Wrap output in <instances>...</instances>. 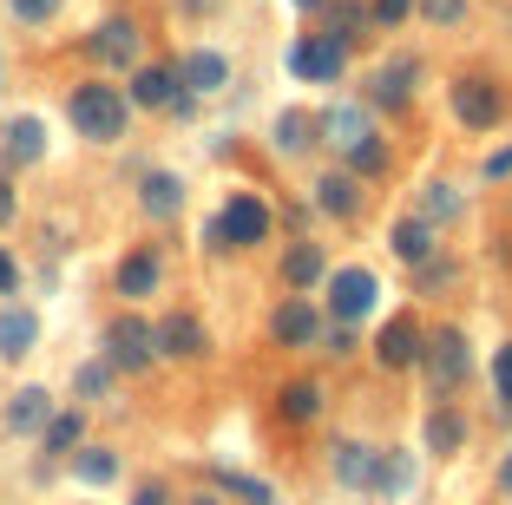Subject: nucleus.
<instances>
[{
  "label": "nucleus",
  "mask_w": 512,
  "mask_h": 505,
  "mask_svg": "<svg viewBox=\"0 0 512 505\" xmlns=\"http://www.w3.org/2000/svg\"><path fill=\"white\" fill-rule=\"evenodd\" d=\"M73 125H79V138L112 145V138H125V99L112 86H79L73 92Z\"/></svg>",
  "instance_id": "1"
},
{
  "label": "nucleus",
  "mask_w": 512,
  "mask_h": 505,
  "mask_svg": "<svg viewBox=\"0 0 512 505\" xmlns=\"http://www.w3.org/2000/svg\"><path fill=\"white\" fill-rule=\"evenodd\" d=\"M263 237H270V210L256 204L250 191H243V197H230V204H224V217L211 223V243H217V250H243V243H263Z\"/></svg>",
  "instance_id": "2"
},
{
  "label": "nucleus",
  "mask_w": 512,
  "mask_h": 505,
  "mask_svg": "<svg viewBox=\"0 0 512 505\" xmlns=\"http://www.w3.org/2000/svg\"><path fill=\"white\" fill-rule=\"evenodd\" d=\"M289 73H296V79H335V73H342V33L302 40L296 53H289Z\"/></svg>",
  "instance_id": "3"
},
{
  "label": "nucleus",
  "mask_w": 512,
  "mask_h": 505,
  "mask_svg": "<svg viewBox=\"0 0 512 505\" xmlns=\"http://www.w3.org/2000/svg\"><path fill=\"white\" fill-rule=\"evenodd\" d=\"M375 276H368V269H342V276H335L329 283V302H335V315H342V322H362L368 309H375Z\"/></svg>",
  "instance_id": "4"
},
{
  "label": "nucleus",
  "mask_w": 512,
  "mask_h": 505,
  "mask_svg": "<svg viewBox=\"0 0 512 505\" xmlns=\"http://www.w3.org/2000/svg\"><path fill=\"white\" fill-rule=\"evenodd\" d=\"M453 112H460L473 132L499 125V86H493V79H460V92H453Z\"/></svg>",
  "instance_id": "5"
},
{
  "label": "nucleus",
  "mask_w": 512,
  "mask_h": 505,
  "mask_svg": "<svg viewBox=\"0 0 512 505\" xmlns=\"http://www.w3.org/2000/svg\"><path fill=\"white\" fill-rule=\"evenodd\" d=\"M106 342H112V361H119V368H145L151 348H158L151 342V322H138V315H119Z\"/></svg>",
  "instance_id": "6"
},
{
  "label": "nucleus",
  "mask_w": 512,
  "mask_h": 505,
  "mask_svg": "<svg viewBox=\"0 0 512 505\" xmlns=\"http://www.w3.org/2000/svg\"><path fill=\"white\" fill-rule=\"evenodd\" d=\"M322 335V315L309 309V302H283V309H276V342L283 348H309Z\"/></svg>",
  "instance_id": "7"
},
{
  "label": "nucleus",
  "mask_w": 512,
  "mask_h": 505,
  "mask_svg": "<svg viewBox=\"0 0 512 505\" xmlns=\"http://www.w3.org/2000/svg\"><path fill=\"white\" fill-rule=\"evenodd\" d=\"M427 368H434L440 387H453L460 374H467V335H460V328H440V335H434V355H427Z\"/></svg>",
  "instance_id": "8"
},
{
  "label": "nucleus",
  "mask_w": 512,
  "mask_h": 505,
  "mask_svg": "<svg viewBox=\"0 0 512 505\" xmlns=\"http://www.w3.org/2000/svg\"><path fill=\"white\" fill-rule=\"evenodd\" d=\"M158 348H165L171 361L204 355V328H197V315H165V328H158Z\"/></svg>",
  "instance_id": "9"
},
{
  "label": "nucleus",
  "mask_w": 512,
  "mask_h": 505,
  "mask_svg": "<svg viewBox=\"0 0 512 505\" xmlns=\"http://www.w3.org/2000/svg\"><path fill=\"white\" fill-rule=\"evenodd\" d=\"M381 361H388V368H407V361H421V328L407 322V315L381 328Z\"/></svg>",
  "instance_id": "10"
},
{
  "label": "nucleus",
  "mask_w": 512,
  "mask_h": 505,
  "mask_svg": "<svg viewBox=\"0 0 512 505\" xmlns=\"http://www.w3.org/2000/svg\"><path fill=\"white\" fill-rule=\"evenodd\" d=\"M33 335H40V322H33V309H0V355L20 361L33 348Z\"/></svg>",
  "instance_id": "11"
},
{
  "label": "nucleus",
  "mask_w": 512,
  "mask_h": 505,
  "mask_svg": "<svg viewBox=\"0 0 512 505\" xmlns=\"http://www.w3.org/2000/svg\"><path fill=\"white\" fill-rule=\"evenodd\" d=\"M151 289H158V256H151V250H132V256H125V263H119V296H151Z\"/></svg>",
  "instance_id": "12"
},
{
  "label": "nucleus",
  "mask_w": 512,
  "mask_h": 505,
  "mask_svg": "<svg viewBox=\"0 0 512 505\" xmlns=\"http://www.w3.org/2000/svg\"><path fill=\"white\" fill-rule=\"evenodd\" d=\"M132 99H138V105H178V79H171L165 66H138Z\"/></svg>",
  "instance_id": "13"
},
{
  "label": "nucleus",
  "mask_w": 512,
  "mask_h": 505,
  "mask_svg": "<svg viewBox=\"0 0 512 505\" xmlns=\"http://www.w3.org/2000/svg\"><path fill=\"white\" fill-rule=\"evenodd\" d=\"M224 79H230L224 53H191V60H184V86H191V92H217Z\"/></svg>",
  "instance_id": "14"
},
{
  "label": "nucleus",
  "mask_w": 512,
  "mask_h": 505,
  "mask_svg": "<svg viewBox=\"0 0 512 505\" xmlns=\"http://www.w3.org/2000/svg\"><path fill=\"white\" fill-rule=\"evenodd\" d=\"M99 60H112V66H125V60H138V33H132V20H112L106 33H99Z\"/></svg>",
  "instance_id": "15"
},
{
  "label": "nucleus",
  "mask_w": 512,
  "mask_h": 505,
  "mask_svg": "<svg viewBox=\"0 0 512 505\" xmlns=\"http://www.w3.org/2000/svg\"><path fill=\"white\" fill-rule=\"evenodd\" d=\"M460 440H467V420L453 414V407H434V414H427V446H434V453H453Z\"/></svg>",
  "instance_id": "16"
},
{
  "label": "nucleus",
  "mask_w": 512,
  "mask_h": 505,
  "mask_svg": "<svg viewBox=\"0 0 512 505\" xmlns=\"http://www.w3.org/2000/svg\"><path fill=\"white\" fill-rule=\"evenodd\" d=\"M283 283H289V289H316V283H322V256L309 250V243L283 256Z\"/></svg>",
  "instance_id": "17"
},
{
  "label": "nucleus",
  "mask_w": 512,
  "mask_h": 505,
  "mask_svg": "<svg viewBox=\"0 0 512 505\" xmlns=\"http://www.w3.org/2000/svg\"><path fill=\"white\" fill-rule=\"evenodd\" d=\"M322 414V387L316 381H289L283 387V420H316Z\"/></svg>",
  "instance_id": "18"
},
{
  "label": "nucleus",
  "mask_w": 512,
  "mask_h": 505,
  "mask_svg": "<svg viewBox=\"0 0 512 505\" xmlns=\"http://www.w3.org/2000/svg\"><path fill=\"white\" fill-rule=\"evenodd\" d=\"M178 204H184V184L171 178V171H158V178H145V210H151V217H171Z\"/></svg>",
  "instance_id": "19"
},
{
  "label": "nucleus",
  "mask_w": 512,
  "mask_h": 505,
  "mask_svg": "<svg viewBox=\"0 0 512 505\" xmlns=\"http://www.w3.org/2000/svg\"><path fill=\"white\" fill-rule=\"evenodd\" d=\"M40 119H14V125H7V151H14V158L20 164H27V158H40Z\"/></svg>",
  "instance_id": "20"
},
{
  "label": "nucleus",
  "mask_w": 512,
  "mask_h": 505,
  "mask_svg": "<svg viewBox=\"0 0 512 505\" xmlns=\"http://www.w3.org/2000/svg\"><path fill=\"white\" fill-rule=\"evenodd\" d=\"M427 250H434V243H427V223L407 217L401 230H394V256H407V263H427Z\"/></svg>",
  "instance_id": "21"
},
{
  "label": "nucleus",
  "mask_w": 512,
  "mask_h": 505,
  "mask_svg": "<svg viewBox=\"0 0 512 505\" xmlns=\"http://www.w3.org/2000/svg\"><path fill=\"white\" fill-rule=\"evenodd\" d=\"M7 420H14L20 433L46 427V394H40V387H27V394H14V414H7Z\"/></svg>",
  "instance_id": "22"
},
{
  "label": "nucleus",
  "mask_w": 512,
  "mask_h": 505,
  "mask_svg": "<svg viewBox=\"0 0 512 505\" xmlns=\"http://www.w3.org/2000/svg\"><path fill=\"white\" fill-rule=\"evenodd\" d=\"M407 79H414V60H394L388 73L375 79V99H381V105H401V99H407Z\"/></svg>",
  "instance_id": "23"
},
{
  "label": "nucleus",
  "mask_w": 512,
  "mask_h": 505,
  "mask_svg": "<svg viewBox=\"0 0 512 505\" xmlns=\"http://www.w3.org/2000/svg\"><path fill=\"white\" fill-rule=\"evenodd\" d=\"M329 132H335V145H348V151H355V145L368 138V119L355 112V105H342V112H329Z\"/></svg>",
  "instance_id": "24"
},
{
  "label": "nucleus",
  "mask_w": 512,
  "mask_h": 505,
  "mask_svg": "<svg viewBox=\"0 0 512 505\" xmlns=\"http://www.w3.org/2000/svg\"><path fill=\"white\" fill-rule=\"evenodd\" d=\"M335 473H342V479H348V486H362V479H368V473H375V460H368L362 446H335Z\"/></svg>",
  "instance_id": "25"
},
{
  "label": "nucleus",
  "mask_w": 512,
  "mask_h": 505,
  "mask_svg": "<svg viewBox=\"0 0 512 505\" xmlns=\"http://www.w3.org/2000/svg\"><path fill=\"white\" fill-rule=\"evenodd\" d=\"M316 191H322V210H329V217H348V210H355V184L348 178H322Z\"/></svg>",
  "instance_id": "26"
},
{
  "label": "nucleus",
  "mask_w": 512,
  "mask_h": 505,
  "mask_svg": "<svg viewBox=\"0 0 512 505\" xmlns=\"http://www.w3.org/2000/svg\"><path fill=\"white\" fill-rule=\"evenodd\" d=\"M112 473H119V460H112L106 446H86V453H79V479H92V486H106Z\"/></svg>",
  "instance_id": "27"
},
{
  "label": "nucleus",
  "mask_w": 512,
  "mask_h": 505,
  "mask_svg": "<svg viewBox=\"0 0 512 505\" xmlns=\"http://www.w3.org/2000/svg\"><path fill=\"white\" fill-rule=\"evenodd\" d=\"M421 14L434 20V27H460V20H467V0H421Z\"/></svg>",
  "instance_id": "28"
},
{
  "label": "nucleus",
  "mask_w": 512,
  "mask_h": 505,
  "mask_svg": "<svg viewBox=\"0 0 512 505\" xmlns=\"http://www.w3.org/2000/svg\"><path fill=\"white\" fill-rule=\"evenodd\" d=\"M73 440H79V420H73V414L46 420V446H53V453H60V446H73Z\"/></svg>",
  "instance_id": "29"
},
{
  "label": "nucleus",
  "mask_w": 512,
  "mask_h": 505,
  "mask_svg": "<svg viewBox=\"0 0 512 505\" xmlns=\"http://www.w3.org/2000/svg\"><path fill=\"white\" fill-rule=\"evenodd\" d=\"M407 7H414V0H375V20H381V27H401Z\"/></svg>",
  "instance_id": "30"
},
{
  "label": "nucleus",
  "mask_w": 512,
  "mask_h": 505,
  "mask_svg": "<svg viewBox=\"0 0 512 505\" xmlns=\"http://www.w3.org/2000/svg\"><path fill=\"white\" fill-rule=\"evenodd\" d=\"M493 381H499V401H512V348H499V361H493Z\"/></svg>",
  "instance_id": "31"
},
{
  "label": "nucleus",
  "mask_w": 512,
  "mask_h": 505,
  "mask_svg": "<svg viewBox=\"0 0 512 505\" xmlns=\"http://www.w3.org/2000/svg\"><path fill=\"white\" fill-rule=\"evenodd\" d=\"M53 7H60V0H14V14H20V20H33V27H40Z\"/></svg>",
  "instance_id": "32"
},
{
  "label": "nucleus",
  "mask_w": 512,
  "mask_h": 505,
  "mask_svg": "<svg viewBox=\"0 0 512 505\" xmlns=\"http://www.w3.org/2000/svg\"><path fill=\"white\" fill-rule=\"evenodd\" d=\"M276 145H283V151H296V145H302V119H296V112L276 125Z\"/></svg>",
  "instance_id": "33"
},
{
  "label": "nucleus",
  "mask_w": 512,
  "mask_h": 505,
  "mask_svg": "<svg viewBox=\"0 0 512 505\" xmlns=\"http://www.w3.org/2000/svg\"><path fill=\"white\" fill-rule=\"evenodd\" d=\"M14 283H20V269H14V256L0 250V296H14Z\"/></svg>",
  "instance_id": "34"
},
{
  "label": "nucleus",
  "mask_w": 512,
  "mask_h": 505,
  "mask_svg": "<svg viewBox=\"0 0 512 505\" xmlns=\"http://www.w3.org/2000/svg\"><path fill=\"white\" fill-rule=\"evenodd\" d=\"M106 387V368H79V394H99Z\"/></svg>",
  "instance_id": "35"
},
{
  "label": "nucleus",
  "mask_w": 512,
  "mask_h": 505,
  "mask_svg": "<svg viewBox=\"0 0 512 505\" xmlns=\"http://www.w3.org/2000/svg\"><path fill=\"white\" fill-rule=\"evenodd\" d=\"M427 210H434V217H447V210H453V191H447V184H434V197H427Z\"/></svg>",
  "instance_id": "36"
},
{
  "label": "nucleus",
  "mask_w": 512,
  "mask_h": 505,
  "mask_svg": "<svg viewBox=\"0 0 512 505\" xmlns=\"http://www.w3.org/2000/svg\"><path fill=\"white\" fill-rule=\"evenodd\" d=\"M132 505H171V499H165V486H145V492H138Z\"/></svg>",
  "instance_id": "37"
},
{
  "label": "nucleus",
  "mask_w": 512,
  "mask_h": 505,
  "mask_svg": "<svg viewBox=\"0 0 512 505\" xmlns=\"http://www.w3.org/2000/svg\"><path fill=\"white\" fill-rule=\"evenodd\" d=\"M486 171H493V178H506V171H512V145H506V151H499V158H493V164H486Z\"/></svg>",
  "instance_id": "38"
},
{
  "label": "nucleus",
  "mask_w": 512,
  "mask_h": 505,
  "mask_svg": "<svg viewBox=\"0 0 512 505\" xmlns=\"http://www.w3.org/2000/svg\"><path fill=\"white\" fill-rule=\"evenodd\" d=\"M14 217V191H7V184H0V223Z\"/></svg>",
  "instance_id": "39"
},
{
  "label": "nucleus",
  "mask_w": 512,
  "mask_h": 505,
  "mask_svg": "<svg viewBox=\"0 0 512 505\" xmlns=\"http://www.w3.org/2000/svg\"><path fill=\"white\" fill-rule=\"evenodd\" d=\"M499 486H506V492H512V453H506V466H499Z\"/></svg>",
  "instance_id": "40"
},
{
  "label": "nucleus",
  "mask_w": 512,
  "mask_h": 505,
  "mask_svg": "<svg viewBox=\"0 0 512 505\" xmlns=\"http://www.w3.org/2000/svg\"><path fill=\"white\" fill-rule=\"evenodd\" d=\"M296 7H322V0H296Z\"/></svg>",
  "instance_id": "41"
},
{
  "label": "nucleus",
  "mask_w": 512,
  "mask_h": 505,
  "mask_svg": "<svg viewBox=\"0 0 512 505\" xmlns=\"http://www.w3.org/2000/svg\"><path fill=\"white\" fill-rule=\"evenodd\" d=\"M197 505H217V499H197Z\"/></svg>",
  "instance_id": "42"
}]
</instances>
